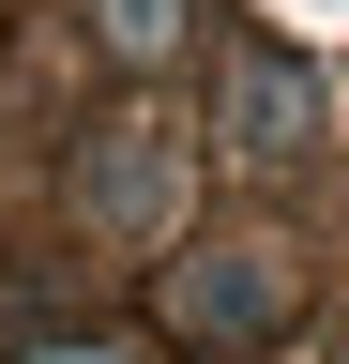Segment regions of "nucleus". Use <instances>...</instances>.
<instances>
[{
	"label": "nucleus",
	"instance_id": "obj_2",
	"mask_svg": "<svg viewBox=\"0 0 349 364\" xmlns=\"http://www.w3.org/2000/svg\"><path fill=\"white\" fill-rule=\"evenodd\" d=\"M167 198H183V167H167V136H137V122L76 167V213L92 228H167Z\"/></svg>",
	"mask_w": 349,
	"mask_h": 364
},
{
	"label": "nucleus",
	"instance_id": "obj_4",
	"mask_svg": "<svg viewBox=\"0 0 349 364\" xmlns=\"http://www.w3.org/2000/svg\"><path fill=\"white\" fill-rule=\"evenodd\" d=\"M167 31H183V0H107V46H122V61H152Z\"/></svg>",
	"mask_w": 349,
	"mask_h": 364
},
{
	"label": "nucleus",
	"instance_id": "obj_3",
	"mask_svg": "<svg viewBox=\"0 0 349 364\" xmlns=\"http://www.w3.org/2000/svg\"><path fill=\"white\" fill-rule=\"evenodd\" d=\"M304 122H319V76H304V61H274V46L228 61V136H243V152H289Z\"/></svg>",
	"mask_w": 349,
	"mask_h": 364
},
{
	"label": "nucleus",
	"instance_id": "obj_1",
	"mask_svg": "<svg viewBox=\"0 0 349 364\" xmlns=\"http://www.w3.org/2000/svg\"><path fill=\"white\" fill-rule=\"evenodd\" d=\"M274 318H289V258H274V243H213V258L183 273V334L243 349V334H274Z\"/></svg>",
	"mask_w": 349,
	"mask_h": 364
}]
</instances>
